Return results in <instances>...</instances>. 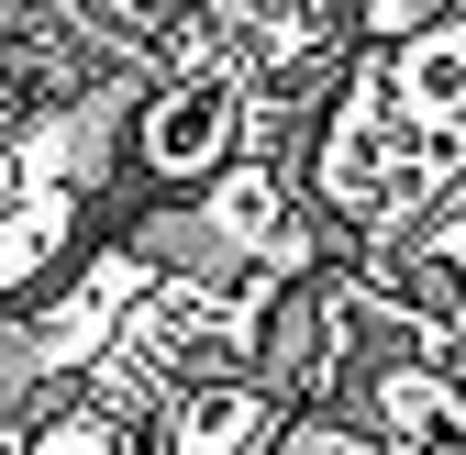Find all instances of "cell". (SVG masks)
<instances>
[{"instance_id":"1","label":"cell","mask_w":466,"mask_h":455,"mask_svg":"<svg viewBox=\"0 0 466 455\" xmlns=\"http://www.w3.org/2000/svg\"><path fill=\"white\" fill-rule=\"evenodd\" d=\"M466 189V0L422 12L411 34H367L311 134V211L344 234H389Z\"/></svg>"},{"instance_id":"2","label":"cell","mask_w":466,"mask_h":455,"mask_svg":"<svg viewBox=\"0 0 466 455\" xmlns=\"http://www.w3.org/2000/svg\"><path fill=\"white\" fill-rule=\"evenodd\" d=\"M245 111H256V67L245 56L200 45L189 67H167L134 111V167L178 200V189H211L233 156H245Z\"/></svg>"},{"instance_id":"3","label":"cell","mask_w":466,"mask_h":455,"mask_svg":"<svg viewBox=\"0 0 466 455\" xmlns=\"http://www.w3.org/2000/svg\"><path fill=\"white\" fill-rule=\"evenodd\" d=\"M267 455H400V444H378V433H356V422H333V411H289V422L267 433Z\"/></svg>"}]
</instances>
